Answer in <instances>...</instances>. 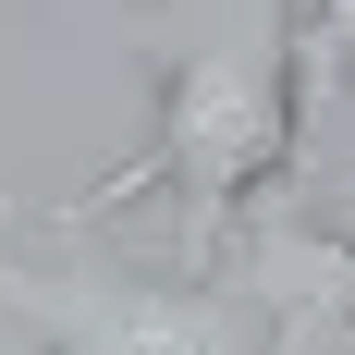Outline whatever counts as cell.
<instances>
[{"mask_svg":"<svg viewBox=\"0 0 355 355\" xmlns=\"http://www.w3.org/2000/svg\"><path fill=\"white\" fill-rule=\"evenodd\" d=\"M294 147H306V98H294L282 25L270 37H209V49H159V62H147V147L123 159V172H98L86 196H25V209L98 233L110 209H135V196L172 184L184 196L172 270H209L220 220L245 209L257 184H294Z\"/></svg>","mask_w":355,"mask_h":355,"instance_id":"6da1fadb","label":"cell"},{"mask_svg":"<svg viewBox=\"0 0 355 355\" xmlns=\"http://www.w3.org/2000/svg\"><path fill=\"white\" fill-rule=\"evenodd\" d=\"M0 319H25L37 355H294V331H319L233 270L123 257L73 220H37L25 196H0Z\"/></svg>","mask_w":355,"mask_h":355,"instance_id":"7a4b0ae2","label":"cell"}]
</instances>
